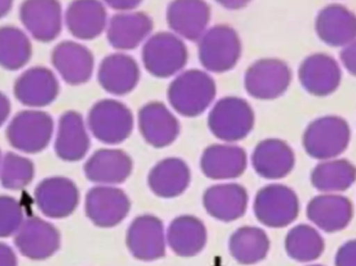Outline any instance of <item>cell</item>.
I'll list each match as a JSON object with an SVG mask.
<instances>
[{
    "instance_id": "bcb514c9",
    "label": "cell",
    "mask_w": 356,
    "mask_h": 266,
    "mask_svg": "<svg viewBox=\"0 0 356 266\" xmlns=\"http://www.w3.org/2000/svg\"><path fill=\"white\" fill-rule=\"evenodd\" d=\"M307 266H323V265H307Z\"/></svg>"
},
{
    "instance_id": "e575fe53",
    "label": "cell",
    "mask_w": 356,
    "mask_h": 266,
    "mask_svg": "<svg viewBox=\"0 0 356 266\" xmlns=\"http://www.w3.org/2000/svg\"><path fill=\"white\" fill-rule=\"evenodd\" d=\"M324 250L323 238L313 226L305 224L295 226L286 235V253L298 263H313L323 254Z\"/></svg>"
},
{
    "instance_id": "8d00e7d4",
    "label": "cell",
    "mask_w": 356,
    "mask_h": 266,
    "mask_svg": "<svg viewBox=\"0 0 356 266\" xmlns=\"http://www.w3.org/2000/svg\"><path fill=\"white\" fill-rule=\"evenodd\" d=\"M23 210L16 199L0 196V238L16 234L22 225Z\"/></svg>"
},
{
    "instance_id": "6da1fadb",
    "label": "cell",
    "mask_w": 356,
    "mask_h": 266,
    "mask_svg": "<svg viewBox=\"0 0 356 266\" xmlns=\"http://www.w3.org/2000/svg\"><path fill=\"white\" fill-rule=\"evenodd\" d=\"M217 85L211 73L188 69L175 76L167 91L171 108L181 116L195 118L205 112L215 100Z\"/></svg>"
},
{
    "instance_id": "74e56055",
    "label": "cell",
    "mask_w": 356,
    "mask_h": 266,
    "mask_svg": "<svg viewBox=\"0 0 356 266\" xmlns=\"http://www.w3.org/2000/svg\"><path fill=\"white\" fill-rule=\"evenodd\" d=\"M336 266H356V240H349L339 249Z\"/></svg>"
},
{
    "instance_id": "9a60e30c",
    "label": "cell",
    "mask_w": 356,
    "mask_h": 266,
    "mask_svg": "<svg viewBox=\"0 0 356 266\" xmlns=\"http://www.w3.org/2000/svg\"><path fill=\"white\" fill-rule=\"evenodd\" d=\"M154 20L141 10L117 12L108 19L106 33L108 43L117 51L127 52L145 43L152 35Z\"/></svg>"
},
{
    "instance_id": "f546056e",
    "label": "cell",
    "mask_w": 356,
    "mask_h": 266,
    "mask_svg": "<svg viewBox=\"0 0 356 266\" xmlns=\"http://www.w3.org/2000/svg\"><path fill=\"white\" fill-rule=\"evenodd\" d=\"M190 181L188 165L177 157L163 159L152 167L148 176L152 192L164 199L177 198L184 194Z\"/></svg>"
},
{
    "instance_id": "2e32d148",
    "label": "cell",
    "mask_w": 356,
    "mask_h": 266,
    "mask_svg": "<svg viewBox=\"0 0 356 266\" xmlns=\"http://www.w3.org/2000/svg\"><path fill=\"white\" fill-rule=\"evenodd\" d=\"M15 246L26 258L45 260L54 256L60 249V232L44 219L31 217L23 222L16 232Z\"/></svg>"
},
{
    "instance_id": "8992f818",
    "label": "cell",
    "mask_w": 356,
    "mask_h": 266,
    "mask_svg": "<svg viewBox=\"0 0 356 266\" xmlns=\"http://www.w3.org/2000/svg\"><path fill=\"white\" fill-rule=\"evenodd\" d=\"M54 133V119L48 113L38 108L21 110L6 128V138L10 146L27 154L45 150Z\"/></svg>"
},
{
    "instance_id": "d4e9b609",
    "label": "cell",
    "mask_w": 356,
    "mask_h": 266,
    "mask_svg": "<svg viewBox=\"0 0 356 266\" xmlns=\"http://www.w3.org/2000/svg\"><path fill=\"white\" fill-rule=\"evenodd\" d=\"M309 221L327 233L342 231L353 217V205L346 197L339 194H323L315 197L307 205Z\"/></svg>"
},
{
    "instance_id": "d590c367",
    "label": "cell",
    "mask_w": 356,
    "mask_h": 266,
    "mask_svg": "<svg viewBox=\"0 0 356 266\" xmlns=\"http://www.w3.org/2000/svg\"><path fill=\"white\" fill-rule=\"evenodd\" d=\"M35 176V165L31 159L8 152L0 165V182L6 190H20L26 188Z\"/></svg>"
},
{
    "instance_id": "d6986e66",
    "label": "cell",
    "mask_w": 356,
    "mask_h": 266,
    "mask_svg": "<svg viewBox=\"0 0 356 266\" xmlns=\"http://www.w3.org/2000/svg\"><path fill=\"white\" fill-rule=\"evenodd\" d=\"M211 10L205 0H171L166 20L171 31L188 41H198L209 28Z\"/></svg>"
},
{
    "instance_id": "ee69618b",
    "label": "cell",
    "mask_w": 356,
    "mask_h": 266,
    "mask_svg": "<svg viewBox=\"0 0 356 266\" xmlns=\"http://www.w3.org/2000/svg\"><path fill=\"white\" fill-rule=\"evenodd\" d=\"M15 0H0V19L4 18L14 6Z\"/></svg>"
},
{
    "instance_id": "4fadbf2b",
    "label": "cell",
    "mask_w": 356,
    "mask_h": 266,
    "mask_svg": "<svg viewBox=\"0 0 356 266\" xmlns=\"http://www.w3.org/2000/svg\"><path fill=\"white\" fill-rule=\"evenodd\" d=\"M298 78L307 93L318 97L330 95L340 88L342 68L330 54L316 52L301 62Z\"/></svg>"
},
{
    "instance_id": "484cf974",
    "label": "cell",
    "mask_w": 356,
    "mask_h": 266,
    "mask_svg": "<svg viewBox=\"0 0 356 266\" xmlns=\"http://www.w3.org/2000/svg\"><path fill=\"white\" fill-rule=\"evenodd\" d=\"M253 169L265 179L277 180L286 177L295 167L292 147L280 138H267L255 147L251 157Z\"/></svg>"
},
{
    "instance_id": "3957f363",
    "label": "cell",
    "mask_w": 356,
    "mask_h": 266,
    "mask_svg": "<svg viewBox=\"0 0 356 266\" xmlns=\"http://www.w3.org/2000/svg\"><path fill=\"white\" fill-rule=\"evenodd\" d=\"M142 63L148 73L159 78L177 76L188 64L184 40L172 31L152 33L142 48Z\"/></svg>"
},
{
    "instance_id": "277c9868",
    "label": "cell",
    "mask_w": 356,
    "mask_h": 266,
    "mask_svg": "<svg viewBox=\"0 0 356 266\" xmlns=\"http://www.w3.org/2000/svg\"><path fill=\"white\" fill-rule=\"evenodd\" d=\"M254 121V110L247 100L238 96H226L213 104L207 125L218 140L234 144L244 140L252 131Z\"/></svg>"
},
{
    "instance_id": "5bb4252c",
    "label": "cell",
    "mask_w": 356,
    "mask_h": 266,
    "mask_svg": "<svg viewBox=\"0 0 356 266\" xmlns=\"http://www.w3.org/2000/svg\"><path fill=\"white\" fill-rule=\"evenodd\" d=\"M131 210V201L122 190L111 185L91 188L86 197V213L100 228L119 225Z\"/></svg>"
},
{
    "instance_id": "d6a6232c",
    "label": "cell",
    "mask_w": 356,
    "mask_h": 266,
    "mask_svg": "<svg viewBox=\"0 0 356 266\" xmlns=\"http://www.w3.org/2000/svg\"><path fill=\"white\" fill-rule=\"evenodd\" d=\"M33 56L31 38L16 25L0 26V68L18 71L26 67Z\"/></svg>"
},
{
    "instance_id": "83f0119b",
    "label": "cell",
    "mask_w": 356,
    "mask_h": 266,
    "mask_svg": "<svg viewBox=\"0 0 356 266\" xmlns=\"http://www.w3.org/2000/svg\"><path fill=\"white\" fill-rule=\"evenodd\" d=\"M91 142L83 116L68 110L60 116L56 128L54 150L62 160L79 161L89 152Z\"/></svg>"
},
{
    "instance_id": "603a6c76",
    "label": "cell",
    "mask_w": 356,
    "mask_h": 266,
    "mask_svg": "<svg viewBox=\"0 0 356 266\" xmlns=\"http://www.w3.org/2000/svg\"><path fill=\"white\" fill-rule=\"evenodd\" d=\"M315 29L324 43L344 47L356 39V14L344 4H327L318 13Z\"/></svg>"
},
{
    "instance_id": "8fae6325",
    "label": "cell",
    "mask_w": 356,
    "mask_h": 266,
    "mask_svg": "<svg viewBox=\"0 0 356 266\" xmlns=\"http://www.w3.org/2000/svg\"><path fill=\"white\" fill-rule=\"evenodd\" d=\"M60 77L54 69L33 66L25 69L14 83L15 97L27 108L42 110L56 101L60 94Z\"/></svg>"
},
{
    "instance_id": "9c48e42d",
    "label": "cell",
    "mask_w": 356,
    "mask_h": 266,
    "mask_svg": "<svg viewBox=\"0 0 356 266\" xmlns=\"http://www.w3.org/2000/svg\"><path fill=\"white\" fill-rule=\"evenodd\" d=\"M254 215L270 228H284L294 223L300 210L296 192L282 184H269L255 196Z\"/></svg>"
},
{
    "instance_id": "4dcf8cb0",
    "label": "cell",
    "mask_w": 356,
    "mask_h": 266,
    "mask_svg": "<svg viewBox=\"0 0 356 266\" xmlns=\"http://www.w3.org/2000/svg\"><path fill=\"white\" fill-rule=\"evenodd\" d=\"M207 232L204 224L192 215H181L173 219L167 231V242L177 256H196L207 244Z\"/></svg>"
},
{
    "instance_id": "52a82bcc",
    "label": "cell",
    "mask_w": 356,
    "mask_h": 266,
    "mask_svg": "<svg viewBox=\"0 0 356 266\" xmlns=\"http://www.w3.org/2000/svg\"><path fill=\"white\" fill-rule=\"evenodd\" d=\"M87 125L96 140L106 144H118L133 133L135 118L123 102L102 99L90 108Z\"/></svg>"
},
{
    "instance_id": "30bf717a",
    "label": "cell",
    "mask_w": 356,
    "mask_h": 266,
    "mask_svg": "<svg viewBox=\"0 0 356 266\" xmlns=\"http://www.w3.org/2000/svg\"><path fill=\"white\" fill-rule=\"evenodd\" d=\"M64 13L60 0H23L19 6L23 29L42 43H49L60 35Z\"/></svg>"
},
{
    "instance_id": "b9f144b4",
    "label": "cell",
    "mask_w": 356,
    "mask_h": 266,
    "mask_svg": "<svg viewBox=\"0 0 356 266\" xmlns=\"http://www.w3.org/2000/svg\"><path fill=\"white\" fill-rule=\"evenodd\" d=\"M10 110H12V104L10 99L3 92L0 91V127L8 121Z\"/></svg>"
},
{
    "instance_id": "60d3db41",
    "label": "cell",
    "mask_w": 356,
    "mask_h": 266,
    "mask_svg": "<svg viewBox=\"0 0 356 266\" xmlns=\"http://www.w3.org/2000/svg\"><path fill=\"white\" fill-rule=\"evenodd\" d=\"M0 266H17L16 254L3 242H0Z\"/></svg>"
},
{
    "instance_id": "5b68a950",
    "label": "cell",
    "mask_w": 356,
    "mask_h": 266,
    "mask_svg": "<svg viewBox=\"0 0 356 266\" xmlns=\"http://www.w3.org/2000/svg\"><path fill=\"white\" fill-rule=\"evenodd\" d=\"M351 131L342 117L323 116L307 125L303 133L305 152L315 159L338 158L350 144Z\"/></svg>"
},
{
    "instance_id": "f35d334b",
    "label": "cell",
    "mask_w": 356,
    "mask_h": 266,
    "mask_svg": "<svg viewBox=\"0 0 356 266\" xmlns=\"http://www.w3.org/2000/svg\"><path fill=\"white\" fill-rule=\"evenodd\" d=\"M340 58L345 69L353 76H356V39L343 47Z\"/></svg>"
},
{
    "instance_id": "7c38bea8",
    "label": "cell",
    "mask_w": 356,
    "mask_h": 266,
    "mask_svg": "<svg viewBox=\"0 0 356 266\" xmlns=\"http://www.w3.org/2000/svg\"><path fill=\"white\" fill-rule=\"evenodd\" d=\"M50 58L54 72L70 85H85L95 71L93 52L85 44L74 40L56 44Z\"/></svg>"
},
{
    "instance_id": "ab89813d",
    "label": "cell",
    "mask_w": 356,
    "mask_h": 266,
    "mask_svg": "<svg viewBox=\"0 0 356 266\" xmlns=\"http://www.w3.org/2000/svg\"><path fill=\"white\" fill-rule=\"evenodd\" d=\"M106 6H110L117 12L134 10L142 3L143 0H102Z\"/></svg>"
},
{
    "instance_id": "f6af8a7d",
    "label": "cell",
    "mask_w": 356,
    "mask_h": 266,
    "mask_svg": "<svg viewBox=\"0 0 356 266\" xmlns=\"http://www.w3.org/2000/svg\"><path fill=\"white\" fill-rule=\"evenodd\" d=\"M1 160H2V159H1V153H0V165H1Z\"/></svg>"
},
{
    "instance_id": "7a4b0ae2",
    "label": "cell",
    "mask_w": 356,
    "mask_h": 266,
    "mask_svg": "<svg viewBox=\"0 0 356 266\" xmlns=\"http://www.w3.org/2000/svg\"><path fill=\"white\" fill-rule=\"evenodd\" d=\"M243 44L236 28L229 24L209 27L198 40V58L205 71L224 73L238 65Z\"/></svg>"
},
{
    "instance_id": "f1b7e54d",
    "label": "cell",
    "mask_w": 356,
    "mask_h": 266,
    "mask_svg": "<svg viewBox=\"0 0 356 266\" xmlns=\"http://www.w3.org/2000/svg\"><path fill=\"white\" fill-rule=\"evenodd\" d=\"M203 205L213 219L228 223L245 215L248 194L246 188L240 184H217L207 188L203 196Z\"/></svg>"
},
{
    "instance_id": "4316f807",
    "label": "cell",
    "mask_w": 356,
    "mask_h": 266,
    "mask_svg": "<svg viewBox=\"0 0 356 266\" xmlns=\"http://www.w3.org/2000/svg\"><path fill=\"white\" fill-rule=\"evenodd\" d=\"M202 173L209 179H234L247 167V154L238 144H213L207 147L200 159Z\"/></svg>"
},
{
    "instance_id": "ac0fdd59",
    "label": "cell",
    "mask_w": 356,
    "mask_h": 266,
    "mask_svg": "<svg viewBox=\"0 0 356 266\" xmlns=\"http://www.w3.org/2000/svg\"><path fill=\"white\" fill-rule=\"evenodd\" d=\"M141 78L139 64L127 52L116 51L102 58L97 68L100 87L114 96H124L137 88Z\"/></svg>"
},
{
    "instance_id": "836d02e7",
    "label": "cell",
    "mask_w": 356,
    "mask_h": 266,
    "mask_svg": "<svg viewBox=\"0 0 356 266\" xmlns=\"http://www.w3.org/2000/svg\"><path fill=\"white\" fill-rule=\"evenodd\" d=\"M269 250V238L261 228L241 227L230 236V254L240 265H257L267 257Z\"/></svg>"
},
{
    "instance_id": "44dd1931",
    "label": "cell",
    "mask_w": 356,
    "mask_h": 266,
    "mask_svg": "<svg viewBox=\"0 0 356 266\" xmlns=\"http://www.w3.org/2000/svg\"><path fill=\"white\" fill-rule=\"evenodd\" d=\"M64 23L77 41L96 39L108 26L106 6L102 0H72L65 10Z\"/></svg>"
},
{
    "instance_id": "7bdbcfd3",
    "label": "cell",
    "mask_w": 356,
    "mask_h": 266,
    "mask_svg": "<svg viewBox=\"0 0 356 266\" xmlns=\"http://www.w3.org/2000/svg\"><path fill=\"white\" fill-rule=\"evenodd\" d=\"M215 1L226 10H234L246 8L252 0H215Z\"/></svg>"
},
{
    "instance_id": "1f68e13d",
    "label": "cell",
    "mask_w": 356,
    "mask_h": 266,
    "mask_svg": "<svg viewBox=\"0 0 356 266\" xmlns=\"http://www.w3.org/2000/svg\"><path fill=\"white\" fill-rule=\"evenodd\" d=\"M312 184L323 194H339L349 190L356 181V167L343 158L322 160L312 172Z\"/></svg>"
},
{
    "instance_id": "e0dca14e",
    "label": "cell",
    "mask_w": 356,
    "mask_h": 266,
    "mask_svg": "<svg viewBox=\"0 0 356 266\" xmlns=\"http://www.w3.org/2000/svg\"><path fill=\"white\" fill-rule=\"evenodd\" d=\"M127 244L138 260L148 263L163 258L166 254L163 222L154 215H140L127 230Z\"/></svg>"
},
{
    "instance_id": "ba28073f",
    "label": "cell",
    "mask_w": 356,
    "mask_h": 266,
    "mask_svg": "<svg viewBox=\"0 0 356 266\" xmlns=\"http://www.w3.org/2000/svg\"><path fill=\"white\" fill-rule=\"evenodd\" d=\"M292 79V69L282 58H259L247 68L244 88L255 99L274 100L288 91Z\"/></svg>"
},
{
    "instance_id": "ffe728a7",
    "label": "cell",
    "mask_w": 356,
    "mask_h": 266,
    "mask_svg": "<svg viewBox=\"0 0 356 266\" xmlns=\"http://www.w3.org/2000/svg\"><path fill=\"white\" fill-rule=\"evenodd\" d=\"M35 200L45 217L64 219L72 215L79 205V188L68 178H47L35 188Z\"/></svg>"
},
{
    "instance_id": "7402d4cb",
    "label": "cell",
    "mask_w": 356,
    "mask_h": 266,
    "mask_svg": "<svg viewBox=\"0 0 356 266\" xmlns=\"http://www.w3.org/2000/svg\"><path fill=\"white\" fill-rule=\"evenodd\" d=\"M138 125L145 142L154 148L170 146L180 133L179 121L161 101H150L142 106L138 114Z\"/></svg>"
},
{
    "instance_id": "cb8c5ba5",
    "label": "cell",
    "mask_w": 356,
    "mask_h": 266,
    "mask_svg": "<svg viewBox=\"0 0 356 266\" xmlns=\"http://www.w3.org/2000/svg\"><path fill=\"white\" fill-rule=\"evenodd\" d=\"M131 156L119 149H99L85 163L86 177L99 185H116L127 181L133 172Z\"/></svg>"
}]
</instances>
